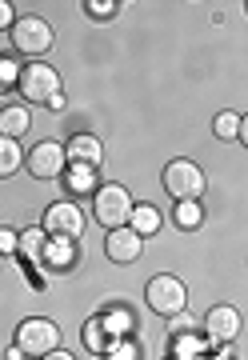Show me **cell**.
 Instances as JSON below:
<instances>
[{
	"label": "cell",
	"mask_w": 248,
	"mask_h": 360,
	"mask_svg": "<svg viewBox=\"0 0 248 360\" xmlns=\"http://www.w3.org/2000/svg\"><path fill=\"white\" fill-rule=\"evenodd\" d=\"M132 208H136V200H132V193L124 188V184H100L96 193H92V217H96V224L100 229H124L132 220Z\"/></svg>",
	"instance_id": "1"
},
{
	"label": "cell",
	"mask_w": 248,
	"mask_h": 360,
	"mask_svg": "<svg viewBox=\"0 0 248 360\" xmlns=\"http://www.w3.org/2000/svg\"><path fill=\"white\" fill-rule=\"evenodd\" d=\"M160 180H164V193H169L172 200H200V196H204V188H209L204 168L196 165V160H188V156L169 160V165H164V172H160Z\"/></svg>",
	"instance_id": "2"
},
{
	"label": "cell",
	"mask_w": 248,
	"mask_h": 360,
	"mask_svg": "<svg viewBox=\"0 0 248 360\" xmlns=\"http://www.w3.org/2000/svg\"><path fill=\"white\" fill-rule=\"evenodd\" d=\"M16 92L25 96V104H44L48 108V101L53 96H60V72H56L53 65H44V60H28L25 68H20V84H16Z\"/></svg>",
	"instance_id": "3"
},
{
	"label": "cell",
	"mask_w": 248,
	"mask_h": 360,
	"mask_svg": "<svg viewBox=\"0 0 248 360\" xmlns=\"http://www.w3.org/2000/svg\"><path fill=\"white\" fill-rule=\"evenodd\" d=\"M144 300H148V309L157 312V316H176V312L188 309V288H184L181 276H172V272H157L148 288H144Z\"/></svg>",
	"instance_id": "4"
},
{
	"label": "cell",
	"mask_w": 248,
	"mask_h": 360,
	"mask_svg": "<svg viewBox=\"0 0 248 360\" xmlns=\"http://www.w3.org/2000/svg\"><path fill=\"white\" fill-rule=\"evenodd\" d=\"M16 348L25 352V356H48L60 348V328H56L48 316H28V321L16 324Z\"/></svg>",
	"instance_id": "5"
},
{
	"label": "cell",
	"mask_w": 248,
	"mask_h": 360,
	"mask_svg": "<svg viewBox=\"0 0 248 360\" xmlns=\"http://www.w3.org/2000/svg\"><path fill=\"white\" fill-rule=\"evenodd\" d=\"M53 25L44 20V16H16L13 25V49L28 60H40L44 52L53 49Z\"/></svg>",
	"instance_id": "6"
},
{
	"label": "cell",
	"mask_w": 248,
	"mask_h": 360,
	"mask_svg": "<svg viewBox=\"0 0 248 360\" xmlns=\"http://www.w3.org/2000/svg\"><path fill=\"white\" fill-rule=\"evenodd\" d=\"M40 229L48 232L53 240H80V232H84V208L77 200H53V205L44 208Z\"/></svg>",
	"instance_id": "7"
},
{
	"label": "cell",
	"mask_w": 248,
	"mask_h": 360,
	"mask_svg": "<svg viewBox=\"0 0 248 360\" xmlns=\"http://www.w3.org/2000/svg\"><path fill=\"white\" fill-rule=\"evenodd\" d=\"M28 172L37 180H60L68 172V156L60 141H40L28 148Z\"/></svg>",
	"instance_id": "8"
},
{
	"label": "cell",
	"mask_w": 248,
	"mask_h": 360,
	"mask_svg": "<svg viewBox=\"0 0 248 360\" xmlns=\"http://www.w3.org/2000/svg\"><path fill=\"white\" fill-rule=\"evenodd\" d=\"M204 340H209L212 348L221 345H233L236 336H240V312L233 309V304H212L209 312H204Z\"/></svg>",
	"instance_id": "9"
},
{
	"label": "cell",
	"mask_w": 248,
	"mask_h": 360,
	"mask_svg": "<svg viewBox=\"0 0 248 360\" xmlns=\"http://www.w3.org/2000/svg\"><path fill=\"white\" fill-rule=\"evenodd\" d=\"M65 156H68V165L96 168L100 172V165H105V144H100V136H92V132H72L65 144Z\"/></svg>",
	"instance_id": "10"
},
{
	"label": "cell",
	"mask_w": 248,
	"mask_h": 360,
	"mask_svg": "<svg viewBox=\"0 0 248 360\" xmlns=\"http://www.w3.org/2000/svg\"><path fill=\"white\" fill-rule=\"evenodd\" d=\"M144 252V236H136V232L124 224V229H112L105 236V257L112 260V264H136Z\"/></svg>",
	"instance_id": "11"
},
{
	"label": "cell",
	"mask_w": 248,
	"mask_h": 360,
	"mask_svg": "<svg viewBox=\"0 0 248 360\" xmlns=\"http://www.w3.org/2000/svg\"><path fill=\"white\" fill-rule=\"evenodd\" d=\"M77 260H80V248L77 240H53L48 236V248H44V269L48 272H68V269H77Z\"/></svg>",
	"instance_id": "12"
},
{
	"label": "cell",
	"mask_w": 248,
	"mask_h": 360,
	"mask_svg": "<svg viewBox=\"0 0 248 360\" xmlns=\"http://www.w3.org/2000/svg\"><path fill=\"white\" fill-rule=\"evenodd\" d=\"M32 132V112H28V104H4L0 108V136H28Z\"/></svg>",
	"instance_id": "13"
},
{
	"label": "cell",
	"mask_w": 248,
	"mask_h": 360,
	"mask_svg": "<svg viewBox=\"0 0 248 360\" xmlns=\"http://www.w3.org/2000/svg\"><path fill=\"white\" fill-rule=\"evenodd\" d=\"M209 340L200 333H181V336H172V360H204L209 356Z\"/></svg>",
	"instance_id": "14"
},
{
	"label": "cell",
	"mask_w": 248,
	"mask_h": 360,
	"mask_svg": "<svg viewBox=\"0 0 248 360\" xmlns=\"http://www.w3.org/2000/svg\"><path fill=\"white\" fill-rule=\"evenodd\" d=\"M100 321H105V328H108V336H112V340L132 336V328H136V321H132V312L124 309V304H108V309L100 312Z\"/></svg>",
	"instance_id": "15"
},
{
	"label": "cell",
	"mask_w": 248,
	"mask_h": 360,
	"mask_svg": "<svg viewBox=\"0 0 248 360\" xmlns=\"http://www.w3.org/2000/svg\"><path fill=\"white\" fill-rule=\"evenodd\" d=\"M20 165H25V148H20V141H13V136H0V180H8L20 172Z\"/></svg>",
	"instance_id": "16"
},
{
	"label": "cell",
	"mask_w": 248,
	"mask_h": 360,
	"mask_svg": "<svg viewBox=\"0 0 248 360\" xmlns=\"http://www.w3.org/2000/svg\"><path fill=\"white\" fill-rule=\"evenodd\" d=\"M129 229L136 232V236H157L160 232V212H157V205H136L132 208V220H129Z\"/></svg>",
	"instance_id": "17"
},
{
	"label": "cell",
	"mask_w": 248,
	"mask_h": 360,
	"mask_svg": "<svg viewBox=\"0 0 248 360\" xmlns=\"http://www.w3.org/2000/svg\"><path fill=\"white\" fill-rule=\"evenodd\" d=\"M80 340H84V348H89V352H96V356H105L108 348H112V336H108V328H105V321H100V316H92V321L84 324Z\"/></svg>",
	"instance_id": "18"
},
{
	"label": "cell",
	"mask_w": 248,
	"mask_h": 360,
	"mask_svg": "<svg viewBox=\"0 0 248 360\" xmlns=\"http://www.w3.org/2000/svg\"><path fill=\"white\" fill-rule=\"evenodd\" d=\"M44 248H48V232L44 229H20V257H28V260H44Z\"/></svg>",
	"instance_id": "19"
},
{
	"label": "cell",
	"mask_w": 248,
	"mask_h": 360,
	"mask_svg": "<svg viewBox=\"0 0 248 360\" xmlns=\"http://www.w3.org/2000/svg\"><path fill=\"white\" fill-rule=\"evenodd\" d=\"M200 220H204V208H200V200H176V224H181L184 232L200 229Z\"/></svg>",
	"instance_id": "20"
},
{
	"label": "cell",
	"mask_w": 248,
	"mask_h": 360,
	"mask_svg": "<svg viewBox=\"0 0 248 360\" xmlns=\"http://www.w3.org/2000/svg\"><path fill=\"white\" fill-rule=\"evenodd\" d=\"M65 184H68V193H92V184H96V168H77V165H68Z\"/></svg>",
	"instance_id": "21"
},
{
	"label": "cell",
	"mask_w": 248,
	"mask_h": 360,
	"mask_svg": "<svg viewBox=\"0 0 248 360\" xmlns=\"http://www.w3.org/2000/svg\"><path fill=\"white\" fill-rule=\"evenodd\" d=\"M212 132H216L221 141H236V136H240V112H233V108L216 112V120H212Z\"/></svg>",
	"instance_id": "22"
},
{
	"label": "cell",
	"mask_w": 248,
	"mask_h": 360,
	"mask_svg": "<svg viewBox=\"0 0 248 360\" xmlns=\"http://www.w3.org/2000/svg\"><path fill=\"white\" fill-rule=\"evenodd\" d=\"M105 360H141V345H136V336H120V340H112V348L105 352Z\"/></svg>",
	"instance_id": "23"
},
{
	"label": "cell",
	"mask_w": 248,
	"mask_h": 360,
	"mask_svg": "<svg viewBox=\"0 0 248 360\" xmlns=\"http://www.w3.org/2000/svg\"><path fill=\"white\" fill-rule=\"evenodd\" d=\"M16 84H20V65H16L13 56H0V96L13 92Z\"/></svg>",
	"instance_id": "24"
},
{
	"label": "cell",
	"mask_w": 248,
	"mask_h": 360,
	"mask_svg": "<svg viewBox=\"0 0 248 360\" xmlns=\"http://www.w3.org/2000/svg\"><path fill=\"white\" fill-rule=\"evenodd\" d=\"M117 0H84V13L96 16V20H108V16H117Z\"/></svg>",
	"instance_id": "25"
},
{
	"label": "cell",
	"mask_w": 248,
	"mask_h": 360,
	"mask_svg": "<svg viewBox=\"0 0 248 360\" xmlns=\"http://www.w3.org/2000/svg\"><path fill=\"white\" fill-rule=\"evenodd\" d=\"M169 333H172V336H181V333H196L192 312L184 309V312H176V316H169Z\"/></svg>",
	"instance_id": "26"
},
{
	"label": "cell",
	"mask_w": 248,
	"mask_h": 360,
	"mask_svg": "<svg viewBox=\"0 0 248 360\" xmlns=\"http://www.w3.org/2000/svg\"><path fill=\"white\" fill-rule=\"evenodd\" d=\"M16 248H20V229H0V252L8 257Z\"/></svg>",
	"instance_id": "27"
},
{
	"label": "cell",
	"mask_w": 248,
	"mask_h": 360,
	"mask_svg": "<svg viewBox=\"0 0 248 360\" xmlns=\"http://www.w3.org/2000/svg\"><path fill=\"white\" fill-rule=\"evenodd\" d=\"M13 25H16V8L8 4V0H0V28H8V32H13Z\"/></svg>",
	"instance_id": "28"
},
{
	"label": "cell",
	"mask_w": 248,
	"mask_h": 360,
	"mask_svg": "<svg viewBox=\"0 0 248 360\" xmlns=\"http://www.w3.org/2000/svg\"><path fill=\"white\" fill-rule=\"evenodd\" d=\"M48 108H53V112H65V108H68L65 92H60V96H53V101H48Z\"/></svg>",
	"instance_id": "29"
},
{
	"label": "cell",
	"mask_w": 248,
	"mask_h": 360,
	"mask_svg": "<svg viewBox=\"0 0 248 360\" xmlns=\"http://www.w3.org/2000/svg\"><path fill=\"white\" fill-rule=\"evenodd\" d=\"M236 141H240V144L248 148V116H240V136H236Z\"/></svg>",
	"instance_id": "30"
},
{
	"label": "cell",
	"mask_w": 248,
	"mask_h": 360,
	"mask_svg": "<svg viewBox=\"0 0 248 360\" xmlns=\"http://www.w3.org/2000/svg\"><path fill=\"white\" fill-rule=\"evenodd\" d=\"M40 360H77V356H68L65 348H56V352H48V356H40Z\"/></svg>",
	"instance_id": "31"
},
{
	"label": "cell",
	"mask_w": 248,
	"mask_h": 360,
	"mask_svg": "<svg viewBox=\"0 0 248 360\" xmlns=\"http://www.w3.org/2000/svg\"><path fill=\"white\" fill-rule=\"evenodd\" d=\"M4 360H25V352H20V348L13 345V348H8V352H4Z\"/></svg>",
	"instance_id": "32"
},
{
	"label": "cell",
	"mask_w": 248,
	"mask_h": 360,
	"mask_svg": "<svg viewBox=\"0 0 248 360\" xmlns=\"http://www.w3.org/2000/svg\"><path fill=\"white\" fill-rule=\"evenodd\" d=\"M204 360H233L228 352H216V356H204Z\"/></svg>",
	"instance_id": "33"
},
{
	"label": "cell",
	"mask_w": 248,
	"mask_h": 360,
	"mask_svg": "<svg viewBox=\"0 0 248 360\" xmlns=\"http://www.w3.org/2000/svg\"><path fill=\"white\" fill-rule=\"evenodd\" d=\"M0 269H4V252H0Z\"/></svg>",
	"instance_id": "34"
},
{
	"label": "cell",
	"mask_w": 248,
	"mask_h": 360,
	"mask_svg": "<svg viewBox=\"0 0 248 360\" xmlns=\"http://www.w3.org/2000/svg\"><path fill=\"white\" fill-rule=\"evenodd\" d=\"M169 360H172V356H169Z\"/></svg>",
	"instance_id": "35"
}]
</instances>
